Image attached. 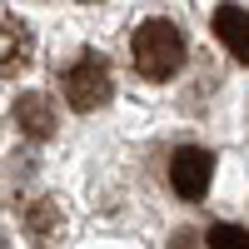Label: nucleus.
I'll return each mask as SVG.
<instances>
[{"label":"nucleus","mask_w":249,"mask_h":249,"mask_svg":"<svg viewBox=\"0 0 249 249\" xmlns=\"http://www.w3.org/2000/svg\"><path fill=\"white\" fill-rule=\"evenodd\" d=\"M210 175H214V155H210V150H199V144L175 150V160H170V184H175L179 199H204Z\"/></svg>","instance_id":"7ed1b4c3"},{"label":"nucleus","mask_w":249,"mask_h":249,"mask_svg":"<svg viewBox=\"0 0 249 249\" xmlns=\"http://www.w3.org/2000/svg\"><path fill=\"white\" fill-rule=\"evenodd\" d=\"M170 249H210V244H204V230H179L170 239Z\"/></svg>","instance_id":"1a4fd4ad"},{"label":"nucleus","mask_w":249,"mask_h":249,"mask_svg":"<svg viewBox=\"0 0 249 249\" xmlns=\"http://www.w3.org/2000/svg\"><path fill=\"white\" fill-rule=\"evenodd\" d=\"M15 124L25 130L30 140H50L55 135V110L45 95H20L15 100Z\"/></svg>","instance_id":"423d86ee"},{"label":"nucleus","mask_w":249,"mask_h":249,"mask_svg":"<svg viewBox=\"0 0 249 249\" xmlns=\"http://www.w3.org/2000/svg\"><path fill=\"white\" fill-rule=\"evenodd\" d=\"M35 55V35L20 15H0V70L5 75H20Z\"/></svg>","instance_id":"20e7f679"},{"label":"nucleus","mask_w":249,"mask_h":249,"mask_svg":"<svg viewBox=\"0 0 249 249\" xmlns=\"http://www.w3.org/2000/svg\"><path fill=\"white\" fill-rule=\"evenodd\" d=\"M110 95H115V80H110V60L100 55V50H85V55H75V65L65 70V100L75 110H105L110 105Z\"/></svg>","instance_id":"f03ea898"},{"label":"nucleus","mask_w":249,"mask_h":249,"mask_svg":"<svg viewBox=\"0 0 249 249\" xmlns=\"http://www.w3.org/2000/svg\"><path fill=\"white\" fill-rule=\"evenodd\" d=\"M130 55H135V70L144 80H170L184 65V35L175 20H144L130 40Z\"/></svg>","instance_id":"f257e3e1"},{"label":"nucleus","mask_w":249,"mask_h":249,"mask_svg":"<svg viewBox=\"0 0 249 249\" xmlns=\"http://www.w3.org/2000/svg\"><path fill=\"white\" fill-rule=\"evenodd\" d=\"M30 230H35V234H55V230H60V210H55L50 199L30 204Z\"/></svg>","instance_id":"6e6552de"},{"label":"nucleus","mask_w":249,"mask_h":249,"mask_svg":"<svg viewBox=\"0 0 249 249\" xmlns=\"http://www.w3.org/2000/svg\"><path fill=\"white\" fill-rule=\"evenodd\" d=\"M204 244L210 249H249V230H239V224H210Z\"/></svg>","instance_id":"0eeeda50"},{"label":"nucleus","mask_w":249,"mask_h":249,"mask_svg":"<svg viewBox=\"0 0 249 249\" xmlns=\"http://www.w3.org/2000/svg\"><path fill=\"white\" fill-rule=\"evenodd\" d=\"M214 35H219V45L230 50L239 65H249V10L219 5V10H214Z\"/></svg>","instance_id":"39448f33"}]
</instances>
